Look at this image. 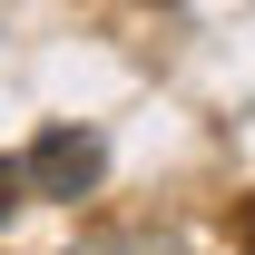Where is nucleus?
Segmentation results:
<instances>
[{"instance_id": "nucleus-1", "label": "nucleus", "mask_w": 255, "mask_h": 255, "mask_svg": "<svg viewBox=\"0 0 255 255\" xmlns=\"http://www.w3.org/2000/svg\"><path fill=\"white\" fill-rule=\"evenodd\" d=\"M98 137L89 128H59V137H39L30 147V167H20V177H30V187H49V196H79V187H98Z\"/></svg>"}, {"instance_id": "nucleus-2", "label": "nucleus", "mask_w": 255, "mask_h": 255, "mask_svg": "<svg viewBox=\"0 0 255 255\" xmlns=\"http://www.w3.org/2000/svg\"><path fill=\"white\" fill-rule=\"evenodd\" d=\"M236 246H246V255H255V196H246V216H236Z\"/></svg>"}, {"instance_id": "nucleus-3", "label": "nucleus", "mask_w": 255, "mask_h": 255, "mask_svg": "<svg viewBox=\"0 0 255 255\" xmlns=\"http://www.w3.org/2000/svg\"><path fill=\"white\" fill-rule=\"evenodd\" d=\"M10 196H20V167H0V206H10Z\"/></svg>"}]
</instances>
